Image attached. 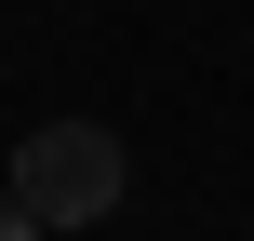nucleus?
<instances>
[{
  "instance_id": "obj_1",
  "label": "nucleus",
  "mask_w": 254,
  "mask_h": 241,
  "mask_svg": "<svg viewBox=\"0 0 254 241\" xmlns=\"http://www.w3.org/2000/svg\"><path fill=\"white\" fill-rule=\"evenodd\" d=\"M13 201H27L40 228L121 215V134H107V121H40V134L13 148Z\"/></svg>"
},
{
  "instance_id": "obj_2",
  "label": "nucleus",
  "mask_w": 254,
  "mask_h": 241,
  "mask_svg": "<svg viewBox=\"0 0 254 241\" xmlns=\"http://www.w3.org/2000/svg\"><path fill=\"white\" fill-rule=\"evenodd\" d=\"M0 241H40V215H27V201H0Z\"/></svg>"
}]
</instances>
